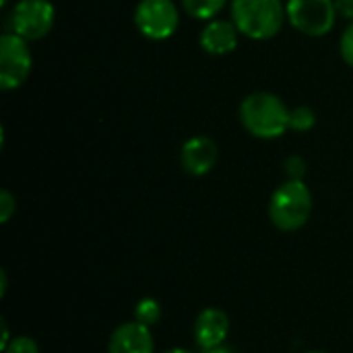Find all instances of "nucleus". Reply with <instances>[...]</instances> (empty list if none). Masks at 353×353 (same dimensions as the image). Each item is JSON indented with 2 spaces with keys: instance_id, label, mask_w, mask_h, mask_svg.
<instances>
[{
  "instance_id": "nucleus-1",
  "label": "nucleus",
  "mask_w": 353,
  "mask_h": 353,
  "mask_svg": "<svg viewBox=\"0 0 353 353\" xmlns=\"http://www.w3.org/2000/svg\"><path fill=\"white\" fill-rule=\"evenodd\" d=\"M290 108L285 101L269 91H256L242 99L240 122L256 139L273 141L290 130Z\"/></svg>"
},
{
  "instance_id": "nucleus-2",
  "label": "nucleus",
  "mask_w": 353,
  "mask_h": 353,
  "mask_svg": "<svg viewBox=\"0 0 353 353\" xmlns=\"http://www.w3.org/2000/svg\"><path fill=\"white\" fill-rule=\"evenodd\" d=\"M288 19L281 0H232V21L240 35L265 41L275 37Z\"/></svg>"
},
{
  "instance_id": "nucleus-3",
  "label": "nucleus",
  "mask_w": 353,
  "mask_h": 353,
  "mask_svg": "<svg viewBox=\"0 0 353 353\" xmlns=\"http://www.w3.org/2000/svg\"><path fill=\"white\" fill-rule=\"evenodd\" d=\"M312 192L304 180L283 182L269 201V217L281 232L302 230L312 215Z\"/></svg>"
},
{
  "instance_id": "nucleus-4",
  "label": "nucleus",
  "mask_w": 353,
  "mask_h": 353,
  "mask_svg": "<svg viewBox=\"0 0 353 353\" xmlns=\"http://www.w3.org/2000/svg\"><path fill=\"white\" fill-rule=\"evenodd\" d=\"M132 19L143 37L151 41H163L178 31L180 8L174 0H141Z\"/></svg>"
},
{
  "instance_id": "nucleus-5",
  "label": "nucleus",
  "mask_w": 353,
  "mask_h": 353,
  "mask_svg": "<svg viewBox=\"0 0 353 353\" xmlns=\"http://www.w3.org/2000/svg\"><path fill=\"white\" fill-rule=\"evenodd\" d=\"M288 21L304 35L323 37L331 33L337 21L335 0H288Z\"/></svg>"
},
{
  "instance_id": "nucleus-6",
  "label": "nucleus",
  "mask_w": 353,
  "mask_h": 353,
  "mask_svg": "<svg viewBox=\"0 0 353 353\" xmlns=\"http://www.w3.org/2000/svg\"><path fill=\"white\" fill-rule=\"evenodd\" d=\"M33 66L29 52V41L21 35L8 31L0 37V89L12 91L19 89Z\"/></svg>"
},
{
  "instance_id": "nucleus-7",
  "label": "nucleus",
  "mask_w": 353,
  "mask_h": 353,
  "mask_svg": "<svg viewBox=\"0 0 353 353\" xmlns=\"http://www.w3.org/2000/svg\"><path fill=\"white\" fill-rule=\"evenodd\" d=\"M56 21V8L50 0H19L10 12V29L27 41L46 37Z\"/></svg>"
},
{
  "instance_id": "nucleus-8",
  "label": "nucleus",
  "mask_w": 353,
  "mask_h": 353,
  "mask_svg": "<svg viewBox=\"0 0 353 353\" xmlns=\"http://www.w3.org/2000/svg\"><path fill=\"white\" fill-rule=\"evenodd\" d=\"M230 335V316L221 308H205L194 321V341L201 352L215 350L225 343Z\"/></svg>"
},
{
  "instance_id": "nucleus-9",
  "label": "nucleus",
  "mask_w": 353,
  "mask_h": 353,
  "mask_svg": "<svg viewBox=\"0 0 353 353\" xmlns=\"http://www.w3.org/2000/svg\"><path fill=\"white\" fill-rule=\"evenodd\" d=\"M219 157V149L213 139L209 137H192L182 145L180 151V163L186 174L190 176H207Z\"/></svg>"
},
{
  "instance_id": "nucleus-10",
  "label": "nucleus",
  "mask_w": 353,
  "mask_h": 353,
  "mask_svg": "<svg viewBox=\"0 0 353 353\" xmlns=\"http://www.w3.org/2000/svg\"><path fill=\"white\" fill-rule=\"evenodd\" d=\"M153 335L141 323H122L110 337L108 353H153Z\"/></svg>"
},
{
  "instance_id": "nucleus-11",
  "label": "nucleus",
  "mask_w": 353,
  "mask_h": 353,
  "mask_svg": "<svg viewBox=\"0 0 353 353\" xmlns=\"http://www.w3.org/2000/svg\"><path fill=\"white\" fill-rule=\"evenodd\" d=\"M238 37L240 31L234 25V21L211 19L201 31V48L209 56H225L238 48Z\"/></svg>"
},
{
  "instance_id": "nucleus-12",
  "label": "nucleus",
  "mask_w": 353,
  "mask_h": 353,
  "mask_svg": "<svg viewBox=\"0 0 353 353\" xmlns=\"http://www.w3.org/2000/svg\"><path fill=\"white\" fill-rule=\"evenodd\" d=\"M225 4H228V0H182L184 12L199 21L215 19L223 10Z\"/></svg>"
},
{
  "instance_id": "nucleus-13",
  "label": "nucleus",
  "mask_w": 353,
  "mask_h": 353,
  "mask_svg": "<svg viewBox=\"0 0 353 353\" xmlns=\"http://www.w3.org/2000/svg\"><path fill=\"white\" fill-rule=\"evenodd\" d=\"M134 321L151 329L161 321V304L155 298H143L134 308Z\"/></svg>"
},
{
  "instance_id": "nucleus-14",
  "label": "nucleus",
  "mask_w": 353,
  "mask_h": 353,
  "mask_svg": "<svg viewBox=\"0 0 353 353\" xmlns=\"http://www.w3.org/2000/svg\"><path fill=\"white\" fill-rule=\"evenodd\" d=\"M316 124V114L308 105H298L290 112V128L296 132H308Z\"/></svg>"
},
{
  "instance_id": "nucleus-15",
  "label": "nucleus",
  "mask_w": 353,
  "mask_h": 353,
  "mask_svg": "<svg viewBox=\"0 0 353 353\" xmlns=\"http://www.w3.org/2000/svg\"><path fill=\"white\" fill-rule=\"evenodd\" d=\"M2 353H39V347L31 337L21 335V337L10 339V343L2 350Z\"/></svg>"
},
{
  "instance_id": "nucleus-16",
  "label": "nucleus",
  "mask_w": 353,
  "mask_h": 353,
  "mask_svg": "<svg viewBox=\"0 0 353 353\" xmlns=\"http://www.w3.org/2000/svg\"><path fill=\"white\" fill-rule=\"evenodd\" d=\"M339 52H341V58L353 66V21L347 23L345 31L341 33V39H339Z\"/></svg>"
},
{
  "instance_id": "nucleus-17",
  "label": "nucleus",
  "mask_w": 353,
  "mask_h": 353,
  "mask_svg": "<svg viewBox=\"0 0 353 353\" xmlns=\"http://www.w3.org/2000/svg\"><path fill=\"white\" fill-rule=\"evenodd\" d=\"M285 174L290 176V180H304L306 174V161L300 155H292L285 159Z\"/></svg>"
},
{
  "instance_id": "nucleus-18",
  "label": "nucleus",
  "mask_w": 353,
  "mask_h": 353,
  "mask_svg": "<svg viewBox=\"0 0 353 353\" xmlns=\"http://www.w3.org/2000/svg\"><path fill=\"white\" fill-rule=\"evenodd\" d=\"M17 211V201L8 190L0 192V223H8V219L14 215Z\"/></svg>"
},
{
  "instance_id": "nucleus-19",
  "label": "nucleus",
  "mask_w": 353,
  "mask_h": 353,
  "mask_svg": "<svg viewBox=\"0 0 353 353\" xmlns=\"http://www.w3.org/2000/svg\"><path fill=\"white\" fill-rule=\"evenodd\" d=\"M335 6H337V14L353 21V0H335Z\"/></svg>"
},
{
  "instance_id": "nucleus-20",
  "label": "nucleus",
  "mask_w": 353,
  "mask_h": 353,
  "mask_svg": "<svg viewBox=\"0 0 353 353\" xmlns=\"http://www.w3.org/2000/svg\"><path fill=\"white\" fill-rule=\"evenodd\" d=\"M203 353H234L230 347H225V345H219V347H215V350H209V352H203Z\"/></svg>"
},
{
  "instance_id": "nucleus-21",
  "label": "nucleus",
  "mask_w": 353,
  "mask_h": 353,
  "mask_svg": "<svg viewBox=\"0 0 353 353\" xmlns=\"http://www.w3.org/2000/svg\"><path fill=\"white\" fill-rule=\"evenodd\" d=\"M163 353H192V352H188V350H182V347H172V350H168V352H163Z\"/></svg>"
},
{
  "instance_id": "nucleus-22",
  "label": "nucleus",
  "mask_w": 353,
  "mask_h": 353,
  "mask_svg": "<svg viewBox=\"0 0 353 353\" xmlns=\"http://www.w3.org/2000/svg\"><path fill=\"white\" fill-rule=\"evenodd\" d=\"M6 2H8V0H0V4H2V6H4V4H6Z\"/></svg>"
},
{
  "instance_id": "nucleus-23",
  "label": "nucleus",
  "mask_w": 353,
  "mask_h": 353,
  "mask_svg": "<svg viewBox=\"0 0 353 353\" xmlns=\"http://www.w3.org/2000/svg\"><path fill=\"white\" fill-rule=\"evenodd\" d=\"M308 353H327V352H308Z\"/></svg>"
}]
</instances>
